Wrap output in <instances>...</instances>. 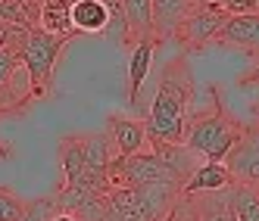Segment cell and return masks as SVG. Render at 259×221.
<instances>
[{
	"instance_id": "obj_19",
	"label": "cell",
	"mask_w": 259,
	"mask_h": 221,
	"mask_svg": "<svg viewBox=\"0 0 259 221\" xmlns=\"http://www.w3.org/2000/svg\"><path fill=\"white\" fill-rule=\"evenodd\" d=\"M0 25H34L28 19V13L16 4V0H0Z\"/></svg>"
},
{
	"instance_id": "obj_4",
	"label": "cell",
	"mask_w": 259,
	"mask_h": 221,
	"mask_svg": "<svg viewBox=\"0 0 259 221\" xmlns=\"http://www.w3.org/2000/svg\"><path fill=\"white\" fill-rule=\"evenodd\" d=\"M69 38H60V34H50L44 28H31L28 31V41L22 50V63L28 69V81H31V94L34 97H44L50 90L53 81V66H57V57Z\"/></svg>"
},
{
	"instance_id": "obj_9",
	"label": "cell",
	"mask_w": 259,
	"mask_h": 221,
	"mask_svg": "<svg viewBox=\"0 0 259 221\" xmlns=\"http://www.w3.org/2000/svg\"><path fill=\"white\" fill-rule=\"evenodd\" d=\"M215 41L240 47V50H250V53H259V13L228 16V22H225V28L219 31Z\"/></svg>"
},
{
	"instance_id": "obj_11",
	"label": "cell",
	"mask_w": 259,
	"mask_h": 221,
	"mask_svg": "<svg viewBox=\"0 0 259 221\" xmlns=\"http://www.w3.org/2000/svg\"><path fill=\"white\" fill-rule=\"evenodd\" d=\"M109 28V13L103 0H72V31H106Z\"/></svg>"
},
{
	"instance_id": "obj_3",
	"label": "cell",
	"mask_w": 259,
	"mask_h": 221,
	"mask_svg": "<svg viewBox=\"0 0 259 221\" xmlns=\"http://www.w3.org/2000/svg\"><path fill=\"white\" fill-rule=\"evenodd\" d=\"M240 134V128H234L225 116H203L188 128V137H184V146L191 153H197L203 162H225L231 146Z\"/></svg>"
},
{
	"instance_id": "obj_20",
	"label": "cell",
	"mask_w": 259,
	"mask_h": 221,
	"mask_svg": "<svg viewBox=\"0 0 259 221\" xmlns=\"http://www.w3.org/2000/svg\"><path fill=\"white\" fill-rule=\"evenodd\" d=\"M22 215H25V202L10 190H0V221H19Z\"/></svg>"
},
{
	"instance_id": "obj_17",
	"label": "cell",
	"mask_w": 259,
	"mask_h": 221,
	"mask_svg": "<svg viewBox=\"0 0 259 221\" xmlns=\"http://www.w3.org/2000/svg\"><path fill=\"white\" fill-rule=\"evenodd\" d=\"M81 140V156H84V165L91 169H109L113 162V150H109V134H91V137H78Z\"/></svg>"
},
{
	"instance_id": "obj_7",
	"label": "cell",
	"mask_w": 259,
	"mask_h": 221,
	"mask_svg": "<svg viewBox=\"0 0 259 221\" xmlns=\"http://www.w3.org/2000/svg\"><path fill=\"white\" fill-rule=\"evenodd\" d=\"M200 0H150V19H153V38L165 41L178 34L181 22L191 16Z\"/></svg>"
},
{
	"instance_id": "obj_8",
	"label": "cell",
	"mask_w": 259,
	"mask_h": 221,
	"mask_svg": "<svg viewBox=\"0 0 259 221\" xmlns=\"http://www.w3.org/2000/svg\"><path fill=\"white\" fill-rule=\"evenodd\" d=\"M153 47H156V38L147 34L141 38L132 50V60H128V106L138 109L141 103V87H144V78L150 75V63H153Z\"/></svg>"
},
{
	"instance_id": "obj_22",
	"label": "cell",
	"mask_w": 259,
	"mask_h": 221,
	"mask_svg": "<svg viewBox=\"0 0 259 221\" xmlns=\"http://www.w3.org/2000/svg\"><path fill=\"white\" fill-rule=\"evenodd\" d=\"M225 13H228V16H244V13H256V0H228Z\"/></svg>"
},
{
	"instance_id": "obj_5",
	"label": "cell",
	"mask_w": 259,
	"mask_h": 221,
	"mask_svg": "<svg viewBox=\"0 0 259 221\" xmlns=\"http://www.w3.org/2000/svg\"><path fill=\"white\" fill-rule=\"evenodd\" d=\"M225 165H228V172H231L234 181L256 184L259 187V125L256 128H244V131L237 134Z\"/></svg>"
},
{
	"instance_id": "obj_23",
	"label": "cell",
	"mask_w": 259,
	"mask_h": 221,
	"mask_svg": "<svg viewBox=\"0 0 259 221\" xmlns=\"http://www.w3.org/2000/svg\"><path fill=\"white\" fill-rule=\"evenodd\" d=\"M50 221H81V218H78L75 212H69V209H57Z\"/></svg>"
},
{
	"instance_id": "obj_18",
	"label": "cell",
	"mask_w": 259,
	"mask_h": 221,
	"mask_svg": "<svg viewBox=\"0 0 259 221\" xmlns=\"http://www.w3.org/2000/svg\"><path fill=\"white\" fill-rule=\"evenodd\" d=\"M60 162H63V172H66V184L81 172L84 156H81V140L78 137H66L60 143Z\"/></svg>"
},
{
	"instance_id": "obj_21",
	"label": "cell",
	"mask_w": 259,
	"mask_h": 221,
	"mask_svg": "<svg viewBox=\"0 0 259 221\" xmlns=\"http://www.w3.org/2000/svg\"><path fill=\"white\" fill-rule=\"evenodd\" d=\"M16 66H19V60H16L13 53L0 50V87H7V84L13 81V72H16Z\"/></svg>"
},
{
	"instance_id": "obj_1",
	"label": "cell",
	"mask_w": 259,
	"mask_h": 221,
	"mask_svg": "<svg viewBox=\"0 0 259 221\" xmlns=\"http://www.w3.org/2000/svg\"><path fill=\"white\" fill-rule=\"evenodd\" d=\"M194 97V84L188 78L175 75V72H162V84L156 90V100L150 106V119H147V134L169 143H184L188 137V119H184V106Z\"/></svg>"
},
{
	"instance_id": "obj_13",
	"label": "cell",
	"mask_w": 259,
	"mask_h": 221,
	"mask_svg": "<svg viewBox=\"0 0 259 221\" xmlns=\"http://www.w3.org/2000/svg\"><path fill=\"white\" fill-rule=\"evenodd\" d=\"M228 199H231L234 221H259V187L256 184L231 181L228 184Z\"/></svg>"
},
{
	"instance_id": "obj_14",
	"label": "cell",
	"mask_w": 259,
	"mask_h": 221,
	"mask_svg": "<svg viewBox=\"0 0 259 221\" xmlns=\"http://www.w3.org/2000/svg\"><path fill=\"white\" fill-rule=\"evenodd\" d=\"M109 134L116 137V156H132L147 143V128L135 119H113L109 122Z\"/></svg>"
},
{
	"instance_id": "obj_2",
	"label": "cell",
	"mask_w": 259,
	"mask_h": 221,
	"mask_svg": "<svg viewBox=\"0 0 259 221\" xmlns=\"http://www.w3.org/2000/svg\"><path fill=\"white\" fill-rule=\"evenodd\" d=\"M106 178L113 187H144V184H175L181 187V178L165 165L156 153H132V156H116L106 169Z\"/></svg>"
},
{
	"instance_id": "obj_24",
	"label": "cell",
	"mask_w": 259,
	"mask_h": 221,
	"mask_svg": "<svg viewBox=\"0 0 259 221\" xmlns=\"http://www.w3.org/2000/svg\"><path fill=\"white\" fill-rule=\"evenodd\" d=\"M256 81H259V63H256V66H253V69L247 72L244 78H240V84H256Z\"/></svg>"
},
{
	"instance_id": "obj_15",
	"label": "cell",
	"mask_w": 259,
	"mask_h": 221,
	"mask_svg": "<svg viewBox=\"0 0 259 221\" xmlns=\"http://www.w3.org/2000/svg\"><path fill=\"white\" fill-rule=\"evenodd\" d=\"M197 209V221H234L231 212V199H228V187L222 190H209V196L200 202Z\"/></svg>"
},
{
	"instance_id": "obj_6",
	"label": "cell",
	"mask_w": 259,
	"mask_h": 221,
	"mask_svg": "<svg viewBox=\"0 0 259 221\" xmlns=\"http://www.w3.org/2000/svg\"><path fill=\"white\" fill-rule=\"evenodd\" d=\"M225 22H228V13L225 10L197 4L191 10V16L181 22L178 34H181V41L188 44V47H203V44H209V41L219 38V31L225 28Z\"/></svg>"
},
{
	"instance_id": "obj_16",
	"label": "cell",
	"mask_w": 259,
	"mask_h": 221,
	"mask_svg": "<svg viewBox=\"0 0 259 221\" xmlns=\"http://www.w3.org/2000/svg\"><path fill=\"white\" fill-rule=\"evenodd\" d=\"M122 13L128 22V34H153V19H150V0H122Z\"/></svg>"
},
{
	"instance_id": "obj_26",
	"label": "cell",
	"mask_w": 259,
	"mask_h": 221,
	"mask_svg": "<svg viewBox=\"0 0 259 221\" xmlns=\"http://www.w3.org/2000/svg\"><path fill=\"white\" fill-rule=\"evenodd\" d=\"M256 13H259V0H256Z\"/></svg>"
},
{
	"instance_id": "obj_25",
	"label": "cell",
	"mask_w": 259,
	"mask_h": 221,
	"mask_svg": "<svg viewBox=\"0 0 259 221\" xmlns=\"http://www.w3.org/2000/svg\"><path fill=\"white\" fill-rule=\"evenodd\" d=\"M200 4H206V7H215V10H225V7H228V0H200Z\"/></svg>"
},
{
	"instance_id": "obj_12",
	"label": "cell",
	"mask_w": 259,
	"mask_h": 221,
	"mask_svg": "<svg viewBox=\"0 0 259 221\" xmlns=\"http://www.w3.org/2000/svg\"><path fill=\"white\" fill-rule=\"evenodd\" d=\"M38 25L50 34L60 38H72V0H44L38 13Z\"/></svg>"
},
{
	"instance_id": "obj_10",
	"label": "cell",
	"mask_w": 259,
	"mask_h": 221,
	"mask_svg": "<svg viewBox=\"0 0 259 221\" xmlns=\"http://www.w3.org/2000/svg\"><path fill=\"white\" fill-rule=\"evenodd\" d=\"M234 178L228 172V165L225 162H203L200 169L181 184V193L184 196H194V193H209V190H222V187H228Z\"/></svg>"
}]
</instances>
